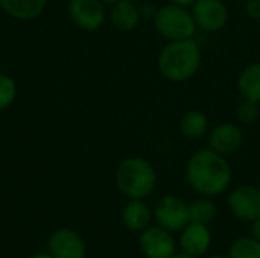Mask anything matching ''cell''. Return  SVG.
Here are the masks:
<instances>
[{
  "label": "cell",
  "instance_id": "cell-7",
  "mask_svg": "<svg viewBox=\"0 0 260 258\" xmlns=\"http://www.w3.org/2000/svg\"><path fill=\"white\" fill-rule=\"evenodd\" d=\"M190 11L197 27L210 33L222 30L230 18V11L224 0H195Z\"/></svg>",
  "mask_w": 260,
  "mask_h": 258
},
{
  "label": "cell",
  "instance_id": "cell-3",
  "mask_svg": "<svg viewBox=\"0 0 260 258\" xmlns=\"http://www.w3.org/2000/svg\"><path fill=\"white\" fill-rule=\"evenodd\" d=\"M114 181L116 187L128 199H145L157 186V172L148 158L134 155L119 163Z\"/></svg>",
  "mask_w": 260,
  "mask_h": 258
},
{
  "label": "cell",
  "instance_id": "cell-30",
  "mask_svg": "<svg viewBox=\"0 0 260 258\" xmlns=\"http://www.w3.org/2000/svg\"><path fill=\"white\" fill-rule=\"evenodd\" d=\"M257 187L260 189V173H259V179H257Z\"/></svg>",
  "mask_w": 260,
  "mask_h": 258
},
{
  "label": "cell",
  "instance_id": "cell-25",
  "mask_svg": "<svg viewBox=\"0 0 260 258\" xmlns=\"http://www.w3.org/2000/svg\"><path fill=\"white\" fill-rule=\"evenodd\" d=\"M169 3H174V5H180V6H186V8H190L195 0H168Z\"/></svg>",
  "mask_w": 260,
  "mask_h": 258
},
{
  "label": "cell",
  "instance_id": "cell-20",
  "mask_svg": "<svg viewBox=\"0 0 260 258\" xmlns=\"http://www.w3.org/2000/svg\"><path fill=\"white\" fill-rule=\"evenodd\" d=\"M260 117V103L253 102V100H247L242 99V102L239 103L238 109H236V119L239 122V125L244 126H251L254 125Z\"/></svg>",
  "mask_w": 260,
  "mask_h": 258
},
{
  "label": "cell",
  "instance_id": "cell-18",
  "mask_svg": "<svg viewBox=\"0 0 260 258\" xmlns=\"http://www.w3.org/2000/svg\"><path fill=\"white\" fill-rule=\"evenodd\" d=\"M216 213H218L216 204L209 196H201L198 199H193L189 204L190 222H198V224L209 225L216 217Z\"/></svg>",
  "mask_w": 260,
  "mask_h": 258
},
{
  "label": "cell",
  "instance_id": "cell-1",
  "mask_svg": "<svg viewBox=\"0 0 260 258\" xmlns=\"http://www.w3.org/2000/svg\"><path fill=\"white\" fill-rule=\"evenodd\" d=\"M233 178L232 166L225 155L207 148L193 152L186 163V179L201 196H218L224 193Z\"/></svg>",
  "mask_w": 260,
  "mask_h": 258
},
{
  "label": "cell",
  "instance_id": "cell-28",
  "mask_svg": "<svg viewBox=\"0 0 260 258\" xmlns=\"http://www.w3.org/2000/svg\"><path fill=\"white\" fill-rule=\"evenodd\" d=\"M101 2H104V3H105L107 6H108V5L111 6L113 3H116V2H119V0H101Z\"/></svg>",
  "mask_w": 260,
  "mask_h": 258
},
{
  "label": "cell",
  "instance_id": "cell-31",
  "mask_svg": "<svg viewBox=\"0 0 260 258\" xmlns=\"http://www.w3.org/2000/svg\"><path fill=\"white\" fill-rule=\"evenodd\" d=\"M131 2H136V3H140L142 0H131Z\"/></svg>",
  "mask_w": 260,
  "mask_h": 258
},
{
  "label": "cell",
  "instance_id": "cell-24",
  "mask_svg": "<svg viewBox=\"0 0 260 258\" xmlns=\"http://www.w3.org/2000/svg\"><path fill=\"white\" fill-rule=\"evenodd\" d=\"M251 224H253V227H251V234H253V237H254L256 240H259L260 242V217H257L256 220H253Z\"/></svg>",
  "mask_w": 260,
  "mask_h": 258
},
{
  "label": "cell",
  "instance_id": "cell-9",
  "mask_svg": "<svg viewBox=\"0 0 260 258\" xmlns=\"http://www.w3.org/2000/svg\"><path fill=\"white\" fill-rule=\"evenodd\" d=\"M139 248L146 258H171L177 252L172 233L160 225H149L140 233Z\"/></svg>",
  "mask_w": 260,
  "mask_h": 258
},
{
  "label": "cell",
  "instance_id": "cell-13",
  "mask_svg": "<svg viewBox=\"0 0 260 258\" xmlns=\"http://www.w3.org/2000/svg\"><path fill=\"white\" fill-rule=\"evenodd\" d=\"M108 20L114 26V29L120 32L134 30L142 21L139 3L131 0H119L113 3L108 11Z\"/></svg>",
  "mask_w": 260,
  "mask_h": 258
},
{
  "label": "cell",
  "instance_id": "cell-22",
  "mask_svg": "<svg viewBox=\"0 0 260 258\" xmlns=\"http://www.w3.org/2000/svg\"><path fill=\"white\" fill-rule=\"evenodd\" d=\"M139 9H140V15H142V20H154L157 11H158V6L151 2V0H142L139 3Z\"/></svg>",
  "mask_w": 260,
  "mask_h": 258
},
{
  "label": "cell",
  "instance_id": "cell-6",
  "mask_svg": "<svg viewBox=\"0 0 260 258\" xmlns=\"http://www.w3.org/2000/svg\"><path fill=\"white\" fill-rule=\"evenodd\" d=\"M67 14L72 23L85 32L99 30L108 18L107 5L101 0H69Z\"/></svg>",
  "mask_w": 260,
  "mask_h": 258
},
{
  "label": "cell",
  "instance_id": "cell-32",
  "mask_svg": "<svg viewBox=\"0 0 260 258\" xmlns=\"http://www.w3.org/2000/svg\"><path fill=\"white\" fill-rule=\"evenodd\" d=\"M241 2H247V0H241Z\"/></svg>",
  "mask_w": 260,
  "mask_h": 258
},
{
  "label": "cell",
  "instance_id": "cell-2",
  "mask_svg": "<svg viewBox=\"0 0 260 258\" xmlns=\"http://www.w3.org/2000/svg\"><path fill=\"white\" fill-rule=\"evenodd\" d=\"M203 64L201 47L195 38L166 41L157 55L158 73L169 82L181 84L197 76Z\"/></svg>",
  "mask_w": 260,
  "mask_h": 258
},
{
  "label": "cell",
  "instance_id": "cell-17",
  "mask_svg": "<svg viewBox=\"0 0 260 258\" xmlns=\"http://www.w3.org/2000/svg\"><path fill=\"white\" fill-rule=\"evenodd\" d=\"M236 88L242 99L260 103V61L248 64L239 73Z\"/></svg>",
  "mask_w": 260,
  "mask_h": 258
},
{
  "label": "cell",
  "instance_id": "cell-21",
  "mask_svg": "<svg viewBox=\"0 0 260 258\" xmlns=\"http://www.w3.org/2000/svg\"><path fill=\"white\" fill-rule=\"evenodd\" d=\"M17 84L6 73H0V111L8 109L17 97Z\"/></svg>",
  "mask_w": 260,
  "mask_h": 258
},
{
  "label": "cell",
  "instance_id": "cell-27",
  "mask_svg": "<svg viewBox=\"0 0 260 258\" xmlns=\"http://www.w3.org/2000/svg\"><path fill=\"white\" fill-rule=\"evenodd\" d=\"M30 258H55L52 254H44V252H41V254H35V255H32Z\"/></svg>",
  "mask_w": 260,
  "mask_h": 258
},
{
  "label": "cell",
  "instance_id": "cell-15",
  "mask_svg": "<svg viewBox=\"0 0 260 258\" xmlns=\"http://www.w3.org/2000/svg\"><path fill=\"white\" fill-rule=\"evenodd\" d=\"M47 0H0V8L14 20L32 21L46 9Z\"/></svg>",
  "mask_w": 260,
  "mask_h": 258
},
{
  "label": "cell",
  "instance_id": "cell-14",
  "mask_svg": "<svg viewBox=\"0 0 260 258\" xmlns=\"http://www.w3.org/2000/svg\"><path fill=\"white\" fill-rule=\"evenodd\" d=\"M152 217V210L145 199H129L120 213L123 227L133 233H142L146 230L151 225Z\"/></svg>",
  "mask_w": 260,
  "mask_h": 258
},
{
  "label": "cell",
  "instance_id": "cell-29",
  "mask_svg": "<svg viewBox=\"0 0 260 258\" xmlns=\"http://www.w3.org/2000/svg\"><path fill=\"white\" fill-rule=\"evenodd\" d=\"M210 258H229V257H222V255H213V257Z\"/></svg>",
  "mask_w": 260,
  "mask_h": 258
},
{
  "label": "cell",
  "instance_id": "cell-23",
  "mask_svg": "<svg viewBox=\"0 0 260 258\" xmlns=\"http://www.w3.org/2000/svg\"><path fill=\"white\" fill-rule=\"evenodd\" d=\"M244 11L248 18L260 20V0H247L244 2Z\"/></svg>",
  "mask_w": 260,
  "mask_h": 258
},
{
  "label": "cell",
  "instance_id": "cell-16",
  "mask_svg": "<svg viewBox=\"0 0 260 258\" xmlns=\"http://www.w3.org/2000/svg\"><path fill=\"white\" fill-rule=\"evenodd\" d=\"M178 128H180V134L184 138L195 141L209 134L210 123H209V117L203 111L189 109L181 116Z\"/></svg>",
  "mask_w": 260,
  "mask_h": 258
},
{
  "label": "cell",
  "instance_id": "cell-26",
  "mask_svg": "<svg viewBox=\"0 0 260 258\" xmlns=\"http://www.w3.org/2000/svg\"><path fill=\"white\" fill-rule=\"evenodd\" d=\"M171 258H198V257H193V255H190V254H186V252H175L174 255Z\"/></svg>",
  "mask_w": 260,
  "mask_h": 258
},
{
  "label": "cell",
  "instance_id": "cell-5",
  "mask_svg": "<svg viewBox=\"0 0 260 258\" xmlns=\"http://www.w3.org/2000/svg\"><path fill=\"white\" fill-rule=\"evenodd\" d=\"M152 216L157 225L171 233H180L190 222L189 204L175 195H166L160 198L152 208Z\"/></svg>",
  "mask_w": 260,
  "mask_h": 258
},
{
  "label": "cell",
  "instance_id": "cell-10",
  "mask_svg": "<svg viewBox=\"0 0 260 258\" xmlns=\"http://www.w3.org/2000/svg\"><path fill=\"white\" fill-rule=\"evenodd\" d=\"M209 148L222 154L232 155L238 152L244 144V131L241 125L233 122H224L213 126L207 134Z\"/></svg>",
  "mask_w": 260,
  "mask_h": 258
},
{
  "label": "cell",
  "instance_id": "cell-19",
  "mask_svg": "<svg viewBox=\"0 0 260 258\" xmlns=\"http://www.w3.org/2000/svg\"><path fill=\"white\" fill-rule=\"evenodd\" d=\"M229 258H260V242L254 237L236 239L229 248Z\"/></svg>",
  "mask_w": 260,
  "mask_h": 258
},
{
  "label": "cell",
  "instance_id": "cell-8",
  "mask_svg": "<svg viewBox=\"0 0 260 258\" xmlns=\"http://www.w3.org/2000/svg\"><path fill=\"white\" fill-rule=\"evenodd\" d=\"M232 214L244 222H253L260 217V189L257 186L242 184L233 189L227 198Z\"/></svg>",
  "mask_w": 260,
  "mask_h": 258
},
{
  "label": "cell",
  "instance_id": "cell-11",
  "mask_svg": "<svg viewBox=\"0 0 260 258\" xmlns=\"http://www.w3.org/2000/svg\"><path fill=\"white\" fill-rule=\"evenodd\" d=\"M212 245V233L207 225L189 222L180 231V248L183 252L193 257L204 255Z\"/></svg>",
  "mask_w": 260,
  "mask_h": 258
},
{
  "label": "cell",
  "instance_id": "cell-4",
  "mask_svg": "<svg viewBox=\"0 0 260 258\" xmlns=\"http://www.w3.org/2000/svg\"><path fill=\"white\" fill-rule=\"evenodd\" d=\"M152 23L157 33L166 41L189 40L193 38L198 30L190 8L169 2L163 6H158Z\"/></svg>",
  "mask_w": 260,
  "mask_h": 258
},
{
  "label": "cell",
  "instance_id": "cell-12",
  "mask_svg": "<svg viewBox=\"0 0 260 258\" xmlns=\"http://www.w3.org/2000/svg\"><path fill=\"white\" fill-rule=\"evenodd\" d=\"M49 251L55 258H84L85 243L78 233L61 228L50 236Z\"/></svg>",
  "mask_w": 260,
  "mask_h": 258
}]
</instances>
